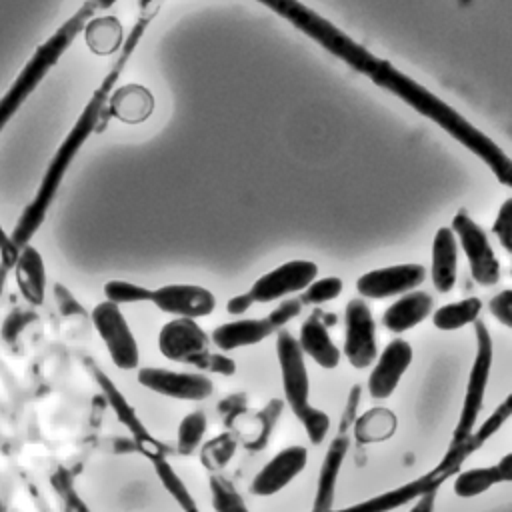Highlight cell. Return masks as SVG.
I'll return each mask as SVG.
<instances>
[{
    "mask_svg": "<svg viewBox=\"0 0 512 512\" xmlns=\"http://www.w3.org/2000/svg\"><path fill=\"white\" fill-rule=\"evenodd\" d=\"M158 10H160V4H154V6H148V8L140 10L136 22L132 24L130 32L126 34L122 50L116 54V60L112 62L110 70L100 80V84L94 88V92L88 98V102L84 104L80 116L74 120L72 128L68 130L64 140L60 142V146L56 148L52 160L48 162V166H46V170L40 178L36 194L26 204V208L22 210L14 230L10 232V240L18 250L24 244H30L32 238L36 236V232L40 230V226L44 224V220L48 216V210L52 208L54 198H56V194H58V190L64 182V176L68 174V170H70L74 158L78 156V152L82 150V146L98 130V126L104 118L106 102H108L112 90L116 88V82H118L120 74L124 72L126 64L132 60L144 32L148 30V26L154 20V16L158 14Z\"/></svg>",
    "mask_w": 512,
    "mask_h": 512,
    "instance_id": "cell-1",
    "label": "cell"
},
{
    "mask_svg": "<svg viewBox=\"0 0 512 512\" xmlns=\"http://www.w3.org/2000/svg\"><path fill=\"white\" fill-rule=\"evenodd\" d=\"M368 78L376 86L392 92L396 98L406 102L420 116L440 126L448 136H452L476 158H480L500 184L512 190V158L492 138H488L472 122H468L456 108L446 104L434 92H430L428 88L418 84L414 78H410L408 74H404L394 64L382 58L374 62V66L368 72Z\"/></svg>",
    "mask_w": 512,
    "mask_h": 512,
    "instance_id": "cell-2",
    "label": "cell"
},
{
    "mask_svg": "<svg viewBox=\"0 0 512 512\" xmlns=\"http://www.w3.org/2000/svg\"><path fill=\"white\" fill-rule=\"evenodd\" d=\"M118 0H86L70 18H66L38 48L30 54L22 70L16 74L8 90L0 96V134L32 96V92L42 84L48 72L58 64V60L68 52L74 40L84 32L86 24L116 4Z\"/></svg>",
    "mask_w": 512,
    "mask_h": 512,
    "instance_id": "cell-3",
    "label": "cell"
},
{
    "mask_svg": "<svg viewBox=\"0 0 512 512\" xmlns=\"http://www.w3.org/2000/svg\"><path fill=\"white\" fill-rule=\"evenodd\" d=\"M276 358L288 408L302 424L308 440L312 444H322L330 430V418L326 412L310 404V376L306 368V356L300 350L296 336L284 328H280L276 334Z\"/></svg>",
    "mask_w": 512,
    "mask_h": 512,
    "instance_id": "cell-4",
    "label": "cell"
},
{
    "mask_svg": "<svg viewBox=\"0 0 512 512\" xmlns=\"http://www.w3.org/2000/svg\"><path fill=\"white\" fill-rule=\"evenodd\" d=\"M286 22H290L294 28H298L302 34L312 38L318 46H322L328 54L336 56L344 64H348L352 70L368 76L370 68L378 60L372 52H368L360 42L350 38L346 32H342L338 26H334L330 20L320 16L310 6L302 4L300 0H256Z\"/></svg>",
    "mask_w": 512,
    "mask_h": 512,
    "instance_id": "cell-5",
    "label": "cell"
},
{
    "mask_svg": "<svg viewBox=\"0 0 512 512\" xmlns=\"http://www.w3.org/2000/svg\"><path fill=\"white\" fill-rule=\"evenodd\" d=\"M160 354L176 364H188L198 372L232 376L236 362L224 352L210 350V336L192 318H172L158 332Z\"/></svg>",
    "mask_w": 512,
    "mask_h": 512,
    "instance_id": "cell-6",
    "label": "cell"
},
{
    "mask_svg": "<svg viewBox=\"0 0 512 512\" xmlns=\"http://www.w3.org/2000/svg\"><path fill=\"white\" fill-rule=\"evenodd\" d=\"M474 334H476V354L472 360V368L468 372L462 406H460V414H458V420L454 426L452 440H450L448 450L442 456L440 464L434 468L438 474H442L446 464L454 458V454L470 438V434L476 428L482 406H484V396H486L490 370H492V362H494V342H492V334H490L488 326L482 320L474 322Z\"/></svg>",
    "mask_w": 512,
    "mask_h": 512,
    "instance_id": "cell-7",
    "label": "cell"
},
{
    "mask_svg": "<svg viewBox=\"0 0 512 512\" xmlns=\"http://www.w3.org/2000/svg\"><path fill=\"white\" fill-rule=\"evenodd\" d=\"M84 370L88 372V376L92 378V382L98 386L102 398L106 400V404L112 408V412L116 414L118 422L128 430L136 450L140 454H144L146 458L154 460L160 456H168V448L164 442H160L158 438H154L148 428L144 426V422L140 420L138 412L134 410V406L128 402V398L124 396V392L116 386V382L88 356L82 358Z\"/></svg>",
    "mask_w": 512,
    "mask_h": 512,
    "instance_id": "cell-8",
    "label": "cell"
},
{
    "mask_svg": "<svg viewBox=\"0 0 512 512\" xmlns=\"http://www.w3.org/2000/svg\"><path fill=\"white\" fill-rule=\"evenodd\" d=\"M90 322L100 336L112 364L118 370H138L140 368V346L138 340L122 312L114 302L102 300L90 310Z\"/></svg>",
    "mask_w": 512,
    "mask_h": 512,
    "instance_id": "cell-9",
    "label": "cell"
},
{
    "mask_svg": "<svg viewBox=\"0 0 512 512\" xmlns=\"http://www.w3.org/2000/svg\"><path fill=\"white\" fill-rule=\"evenodd\" d=\"M360 402V386H354L348 394V402L344 406L340 424H338V432L332 438L320 472H318V484H316V494H314V504H312V512H328L334 506V494H336V482L346 458V452L350 448V434H352V426L356 420V408Z\"/></svg>",
    "mask_w": 512,
    "mask_h": 512,
    "instance_id": "cell-10",
    "label": "cell"
},
{
    "mask_svg": "<svg viewBox=\"0 0 512 512\" xmlns=\"http://www.w3.org/2000/svg\"><path fill=\"white\" fill-rule=\"evenodd\" d=\"M452 232L456 234L458 248L462 250L470 276L480 286H496L500 280V260L488 240L484 228L466 212H458L452 218Z\"/></svg>",
    "mask_w": 512,
    "mask_h": 512,
    "instance_id": "cell-11",
    "label": "cell"
},
{
    "mask_svg": "<svg viewBox=\"0 0 512 512\" xmlns=\"http://www.w3.org/2000/svg\"><path fill=\"white\" fill-rule=\"evenodd\" d=\"M136 380L146 390L186 402H200L214 394V384L208 374L198 370H172L160 366H142L136 372Z\"/></svg>",
    "mask_w": 512,
    "mask_h": 512,
    "instance_id": "cell-12",
    "label": "cell"
},
{
    "mask_svg": "<svg viewBox=\"0 0 512 512\" xmlns=\"http://www.w3.org/2000/svg\"><path fill=\"white\" fill-rule=\"evenodd\" d=\"M344 358L356 370L370 368L378 356L376 320L364 298H352L344 310Z\"/></svg>",
    "mask_w": 512,
    "mask_h": 512,
    "instance_id": "cell-13",
    "label": "cell"
},
{
    "mask_svg": "<svg viewBox=\"0 0 512 512\" xmlns=\"http://www.w3.org/2000/svg\"><path fill=\"white\" fill-rule=\"evenodd\" d=\"M318 276V266L312 260H288L270 272L262 274L248 290L254 304H270L284 300L290 294L302 292Z\"/></svg>",
    "mask_w": 512,
    "mask_h": 512,
    "instance_id": "cell-14",
    "label": "cell"
},
{
    "mask_svg": "<svg viewBox=\"0 0 512 512\" xmlns=\"http://www.w3.org/2000/svg\"><path fill=\"white\" fill-rule=\"evenodd\" d=\"M426 274V268L418 262L382 266L364 272L356 280V290L364 300L398 298L410 290H416L426 280Z\"/></svg>",
    "mask_w": 512,
    "mask_h": 512,
    "instance_id": "cell-15",
    "label": "cell"
},
{
    "mask_svg": "<svg viewBox=\"0 0 512 512\" xmlns=\"http://www.w3.org/2000/svg\"><path fill=\"white\" fill-rule=\"evenodd\" d=\"M414 358L412 344L404 338H392L382 352H378L368 374V394L372 400H388Z\"/></svg>",
    "mask_w": 512,
    "mask_h": 512,
    "instance_id": "cell-16",
    "label": "cell"
},
{
    "mask_svg": "<svg viewBox=\"0 0 512 512\" xmlns=\"http://www.w3.org/2000/svg\"><path fill=\"white\" fill-rule=\"evenodd\" d=\"M150 304L172 318H204L216 308V296L198 284H164L150 292Z\"/></svg>",
    "mask_w": 512,
    "mask_h": 512,
    "instance_id": "cell-17",
    "label": "cell"
},
{
    "mask_svg": "<svg viewBox=\"0 0 512 512\" xmlns=\"http://www.w3.org/2000/svg\"><path fill=\"white\" fill-rule=\"evenodd\" d=\"M308 464V450L304 446H286L276 452L252 478L250 492L254 496H274L284 490Z\"/></svg>",
    "mask_w": 512,
    "mask_h": 512,
    "instance_id": "cell-18",
    "label": "cell"
},
{
    "mask_svg": "<svg viewBox=\"0 0 512 512\" xmlns=\"http://www.w3.org/2000/svg\"><path fill=\"white\" fill-rule=\"evenodd\" d=\"M448 476L446 474H438L436 470L408 482V484H402V486H396L392 490H386L378 496H372L368 500H362V502H356V504H350L346 508H340V510H328V512H390V510H396V508H402L410 502H414L416 498H420L422 494L430 492V490H436L444 484Z\"/></svg>",
    "mask_w": 512,
    "mask_h": 512,
    "instance_id": "cell-19",
    "label": "cell"
},
{
    "mask_svg": "<svg viewBox=\"0 0 512 512\" xmlns=\"http://www.w3.org/2000/svg\"><path fill=\"white\" fill-rule=\"evenodd\" d=\"M154 106V94L144 84L128 82L112 90L104 108V118H114L122 124L138 126L152 116Z\"/></svg>",
    "mask_w": 512,
    "mask_h": 512,
    "instance_id": "cell-20",
    "label": "cell"
},
{
    "mask_svg": "<svg viewBox=\"0 0 512 512\" xmlns=\"http://www.w3.org/2000/svg\"><path fill=\"white\" fill-rule=\"evenodd\" d=\"M14 280L18 286L20 296L28 306H40L46 298V286H48V274L46 264L36 246L24 244L18 250L16 262H14Z\"/></svg>",
    "mask_w": 512,
    "mask_h": 512,
    "instance_id": "cell-21",
    "label": "cell"
},
{
    "mask_svg": "<svg viewBox=\"0 0 512 512\" xmlns=\"http://www.w3.org/2000/svg\"><path fill=\"white\" fill-rule=\"evenodd\" d=\"M458 240L452 228L442 226L432 238L430 254V280L440 294H448L458 280Z\"/></svg>",
    "mask_w": 512,
    "mask_h": 512,
    "instance_id": "cell-22",
    "label": "cell"
},
{
    "mask_svg": "<svg viewBox=\"0 0 512 512\" xmlns=\"http://www.w3.org/2000/svg\"><path fill=\"white\" fill-rule=\"evenodd\" d=\"M434 310V298L426 290H410L398 296L384 312L382 326L392 334H404L424 322Z\"/></svg>",
    "mask_w": 512,
    "mask_h": 512,
    "instance_id": "cell-23",
    "label": "cell"
},
{
    "mask_svg": "<svg viewBox=\"0 0 512 512\" xmlns=\"http://www.w3.org/2000/svg\"><path fill=\"white\" fill-rule=\"evenodd\" d=\"M276 330L268 322V318H238L216 326L210 332V342L224 354L234 352L238 348L256 346L272 336Z\"/></svg>",
    "mask_w": 512,
    "mask_h": 512,
    "instance_id": "cell-24",
    "label": "cell"
},
{
    "mask_svg": "<svg viewBox=\"0 0 512 512\" xmlns=\"http://www.w3.org/2000/svg\"><path fill=\"white\" fill-rule=\"evenodd\" d=\"M296 340L304 356L312 358V362H316L324 370H334L342 360L340 348L336 346L326 324L318 316H308L300 324Z\"/></svg>",
    "mask_w": 512,
    "mask_h": 512,
    "instance_id": "cell-25",
    "label": "cell"
},
{
    "mask_svg": "<svg viewBox=\"0 0 512 512\" xmlns=\"http://www.w3.org/2000/svg\"><path fill=\"white\" fill-rule=\"evenodd\" d=\"M512 418V392L484 418V422L480 426L474 428V432L470 434V438L462 444V448L454 454V458L446 464V468L442 470V474L450 476L470 454H474L476 450L482 448L484 442H488L508 420Z\"/></svg>",
    "mask_w": 512,
    "mask_h": 512,
    "instance_id": "cell-26",
    "label": "cell"
},
{
    "mask_svg": "<svg viewBox=\"0 0 512 512\" xmlns=\"http://www.w3.org/2000/svg\"><path fill=\"white\" fill-rule=\"evenodd\" d=\"M82 36H84L86 48L94 56L118 54L126 40V32L118 16H94L86 24Z\"/></svg>",
    "mask_w": 512,
    "mask_h": 512,
    "instance_id": "cell-27",
    "label": "cell"
},
{
    "mask_svg": "<svg viewBox=\"0 0 512 512\" xmlns=\"http://www.w3.org/2000/svg\"><path fill=\"white\" fill-rule=\"evenodd\" d=\"M396 426H398L396 414L390 408L376 406L356 416L352 434L358 444H376L392 438V434L396 432Z\"/></svg>",
    "mask_w": 512,
    "mask_h": 512,
    "instance_id": "cell-28",
    "label": "cell"
},
{
    "mask_svg": "<svg viewBox=\"0 0 512 512\" xmlns=\"http://www.w3.org/2000/svg\"><path fill=\"white\" fill-rule=\"evenodd\" d=\"M480 314H482V300L476 296H468L456 302L442 304L440 308L432 310L430 316H432L434 328L442 332H454L480 320Z\"/></svg>",
    "mask_w": 512,
    "mask_h": 512,
    "instance_id": "cell-29",
    "label": "cell"
},
{
    "mask_svg": "<svg viewBox=\"0 0 512 512\" xmlns=\"http://www.w3.org/2000/svg\"><path fill=\"white\" fill-rule=\"evenodd\" d=\"M496 484H500L496 466H474V468L460 470L454 476L452 488H454L456 496L466 500V498H474V496L488 492Z\"/></svg>",
    "mask_w": 512,
    "mask_h": 512,
    "instance_id": "cell-30",
    "label": "cell"
},
{
    "mask_svg": "<svg viewBox=\"0 0 512 512\" xmlns=\"http://www.w3.org/2000/svg\"><path fill=\"white\" fill-rule=\"evenodd\" d=\"M152 466H154V472L160 480V484L164 486V490L172 496V500L180 506L182 512H200L198 510V504L194 500V496L190 494L188 486L184 484V480L178 476V472L170 466V462L166 460V456H160V458H154L150 460Z\"/></svg>",
    "mask_w": 512,
    "mask_h": 512,
    "instance_id": "cell-31",
    "label": "cell"
},
{
    "mask_svg": "<svg viewBox=\"0 0 512 512\" xmlns=\"http://www.w3.org/2000/svg\"><path fill=\"white\" fill-rule=\"evenodd\" d=\"M206 430H208L206 414L202 410L188 412L180 420L178 430H176V448H174L176 454H180V456L194 454L202 446Z\"/></svg>",
    "mask_w": 512,
    "mask_h": 512,
    "instance_id": "cell-32",
    "label": "cell"
},
{
    "mask_svg": "<svg viewBox=\"0 0 512 512\" xmlns=\"http://www.w3.org/2000/svg\"><path fill=\"white\" fill-rule=\"evenodd\" d=\"M236 448L238 438L232 432H222L200 446V462L208 472L216 474L234 458Z\"/></svg>",
    "mask_w": 512,
    "mask_h": 512,
    "instance_id": "cell-33",
    "label": "cell"
},
{
    "mask_svg": "<svg viewBox=\"0 0 512 512\" xmlns=\"http://www.w3.org/2000/svg\"><path fill=\"white\" fill-rule=\"evenodd\" d=\"M208 486H210V500H212L214 512H250L242 494L222 474L218 472L212 474Z\"/></svg>",
    "mask_w": 512,
    "mask_h": 512,
    "instance_id": "cell-34",
    "label": "cell"
},
{
    "mask_svg": "<svg viewBox=\"0 0 512 512\" xmlns=\"http://www.w3.org/2000/svg\"><path fill=\"white\" fill-rule=\"evenodd\" d=\"M50 484L64 508V512H90L88 504L80 498L76 490L74 476L66 468H56L50 476Z\"/></svg>",
    "mask_w": 512,
    "mask_h": 512,
    "instance_id": "cell-35",
    "label": "cell"
},
{
    "mask_svg": "<svg viewBox=\"0 0 512 512\" xmlns=\"http://www.w3.org/2000/svg\"><path fill=\"white\" fill-rule=\"evenodd\" d=\"M102 290H104V300L114 302L118 306L150 302V292H152V288H146V286H140L136 282L122 280V278L108 280Z\"/></svg>",
    "mask_w": 512,
    "mask_h": 512,
    "instance_id": "cell-36",
    "label": "cell"
},
{
    "mask_svg": "<svg viewBox=\"0 0 512 512\" xmlns=\"http://www.w3.org/2000/svg\"><path fill=\"white\" fill-rule=\"evenodd\" d=\"M344 290V282L338 276H324V278H314L300 296L302 304L308 306H318L336 300Z\"/></svg>",
    "mask_w": 512,
    "mask_h": 512,
    "instance_id": "cell-37",
    "label": "cell"
},
{
    "mask_svg": "<svg viewBox=\"0 0 512 512\" xmlns=\"http://www.w3.org/2000/svg\"><path fill=\"white\" fill-rule=\"evenodd\" d=\"M36 320V312L32 310V306H20L10 310V314L4 318L2 328H0V336L4 342L12 344L20 338V334Z\"/></svg>",
    "mask_w": 512,
    "mask_h": 512,
    "instance_id": "cell-38",
    "label": "cell"
},
{
    "mask_svg": "<svg viewBox=\"0 0 512 512\" xmlns=\"http://www.w3.org/2000/svg\"><path fill=\"white\" fill-rule=\"evenodd\" d=\"M280 410H282V402L274 398V400H270V404L258 414L260 428H258L254 440L246 442V446H248L250 450H262V448L266 446V442H268V438H270V434H272V430H274V424H276V420H278V416H280Z\"/></svg>",
    "mask_w": 512,
    "mask_h": 512,
    "instance_id": "cell-39",
    "label": "cell"
},
{
    "mask_svg": "<svg viewBox=\"0 0 512 512\" xmlns=\"http://www.w3.org/2000/svg\"><path fill=\"white\" fill-rule=\"evenodd\" d=\"M492 234L496 236L498 244L512 256V196L500 204L492 222Z\"/></svg>",
    "mask_w": 512,
    "mask_h": 512,
    "instance_id": "cell-40",
    "label": "cell"
},
{
    "mask_svg": "<svg viewBox=\"0 0 512 512\" xmlns=\"http://www.w3.org/2000/svg\"><path fill=\"white\" fill-rule=\"evenodd\" d=\"M488 310L498 324L512 328V288L496 292L488 302Z\"/></svg>",
    "mask_w": 512,
    "mask_h": 512,
    "instance_id": "cell-41",
    "label": "cell"
},
{
    "mask_svg": "<svg viewBox=\"0 0 512 512\" xmlns=\"http://www.w3.org/2000/svg\"><path fill=\"white\" fill-rule=\"evenodd\" d=\"M54 300L58 304V310L64 318H80L86 316V310L82 308V304L76 300V296L60 282L54 284Z\"/></svg>",
    "mask_w": 512,
    "mask_h": 512,
    "instance_id": "cell-42",
    "label": "cell"
},
{
    "mask_svg": "<svg viewBox=\"0 0 512 512\" xmlns=\"http://www.w3.org/2000/svg\"><path fill=\"white\" fill-rule=\"evenodd\" d=\"M300 310H302V302L296 298H288V300H282L266 318L274 326V330H280L290 320H294L300 314Z\"/></svg>",
    "mask_w": 512,
    "mask_h": 512,
    "instance_id": "cell-43",
    "label": "cell"
},
{
    "mask_svg": "<svg viewBox=\"0 0 512 512\" xmlns=\"http://www.w3.org/2000/svg\"><path fill=\"white\" fill-rule=\"evenodd\" d=\"M254 304V300L250 298L248 292H242V294H236L232 296L228 302H226V312L232 314V316H242L244 312H248V308Z\"/></svg>",
    "mask_w": 512,
    "mask_h": 512,
    "instance_id": "cell-44",
    "label": "cell"
},
{
    "mask_svg": "<svg viewBox=\"0 0 512 512\" xmlns=\"http://www.w3.org/2000/svg\"><path fill=\"white\" fill-rule=\"evenodd\" d=\"M244 394H234L224 398V402L220 404V412L226 416V422L230 420V416H238L240 412H244Z\"/></svg>",
    "mask_w": 512,
    "mask_h": 512,
    "instance_id": "cell-45",
    "label": "cell"
},
{
    "mask_svg": "<svg viewBox=\"0 0 512 512\" xmlns=\"http://www.w3.org/2000/svg\"><path fill=\"white\" fill-rule=\"evenodd\" d=\"M494 466L498 470L500 482H512V450L506 452Z\"/></svg>",
    "mask_w": 512,
    "mask_h": 512,
    "instance_id": "cell-46",
    "label": "cell"
},
{
    "mask_svg": "<svg viewBox=\"0 0 512 512\" xmlns=\"http://www.w3.org/2000/svg\"><path fill=\"white\" fill-rule=\"evenodd\" d=\"M436 490H438V488H436ZM436 490H430V492L422 494L420 498H416L410 512H432L434 500H436Z\"/></svg>",
    "mask_w": 512,
    "mask_h": 512,
    "instance_id": "cell-47",
    "label": "cell"
},
{
    "mask_svg": "<svg viewBox=\"0 0 512 512\" xmlns=\"http://www.w3.org/2000/svg\"><path fill=\"white\" fill-rule=\"evenodd\" d=\"M140 4V10L142 8H148V6H154V4H162V0H138Z\"/></svg>",
    "mask_w": 512,
    "mask_h": 512,
    "instance_id": "cell-48",
    "label": "cell"
}]
</instances>
